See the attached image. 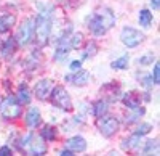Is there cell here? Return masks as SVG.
Segmentation results:
<instances>
[{
  "label": "cell",
  "instance_id": "cell-1",
  "mask_svg": "<svg viewBox=\"0 0 160 156\" xmlns=\"http://www.w3.org/2000/svg\"><path fill=\"white\" fill-rule=\"evenodd\" d=\"M115 23V16L109 8H101L95 13L91 23H90V29L93 31V34L96 35H102L104 32H108Z\"/></svg>",
  "mask_w": 160,
  "mask_h": 156
},
{
  "label": "cell",
  "instance_id": "cell-2",
  "mask_svg": "<svg viewBox=\"0 0 160 156\" xmlns=\"http://www.w3.org/2000/svg\"><path fill=\"white\" fill-rule=\"evenodd\" d=\"M50 98H51V101H53V105H56V106H59V108H62V110H66V111H71V110H72L71 97H69V94L66 92L62 87H56V89L53 87V92H51Z\"/></svg>",
  "mask_w": 160,
  "mask_h": 156
},
{
  "label": "cell",
  "instance_id": "cell-3",
  "mask_svg": "<svg viewBox=\"0 0 160 156\" xmlns=\"http://www.w3.org/2000/svg\"><path fill=\"white\" fill-rule=\"evenodd\" d=\"M120 39H122V42L127 47H136L144 40V34L135 28H123L122 34H120Z\"/></svg>",
  "mask_w": 160,
  "mask_h": 156
},
{
  "label": "cell",
  "instance_id": "cell-4",
  "mask_svg": "<svg viewBox=\"0 0 160 156\" xmlns=\"http://www.w3.org/2000/svg\"><path fill=\"white\" fill-rule=\"evenodd\" d=\"M0 113L3 114V118L13 119V118H18V116H19L21 106H19V103H16V98L10 95V97L5 100L3 105L0 106Z\"/></svg>",
  "mask_w": 160,
  "mask_h": 156
},
{
  "label": "cell",
  "instance_id": "cell-5",
  "mask_svg": "<svg viewBox=\"0 0 160 156\" xmlns=\"http://www.w3.org/2000/svg\"><path fill=\"white\" fill-rule=\"evenodd\" d=\"M98 127H99V132L106 137H112L117 131H118V121L112 116H106V118L98 121Z\"/></svg>",
  "mask_w": 160,
  "mask_h": 156
},
{
  "label": "cell",
  "instance_id": "cell-6",
  "mask_svg": "<svg viewBox=\"0 0 160 156\" xmlns=\"http://www.w3.org/2000/svg\"><path fill=\"white\" fill-rule=\"evenodd\" d=\"M50 18L45 15V13H42V15L38 16L37 19V37L40 44H45L47 39H48V34H50Z\"/></svg>",
  "mask_w": 160,
  "mask_h": 156
},
{
  "label": "cell",
  "instance_id": "cell-7",
  "mask_svg": "<svg viewBox=\"0 0 160 156\" xmlns=\"http://www.w3.org/2000/svg\"><path fill=\"white\" fill-rule=\"evenodd\" d=\"M53 87H55V84H53V81H50V79H43V81L37 82V85H35L37 98L38 100H48L51 92H53Z\"/></svg>",
  "mask_w": 160,
  "mask_h": 156
},
{
  "label": "cell",
  "instance_id": "cell-8",
  "mask_svg": "<svg viewBox=\"0 0 160 156\" xmlns=\"http://www.w3.org/2000/svg\"><path fill=\"white\" fill-rule=\"evenodd\" d=\"M32 32H34V21L32 19H26L18 31V40L19 44H28L32 39Z\"/></svg>",
  "mask_w": 160,
  "mask_h": 156
},
{
  "label": "cell",
  "instance_id": "cell-9",
  "mask_svg": "<svg viewBox=\"0 0 160 156\" xmlns=\"http://www.w3.org/2000/svg\"><path fill=\"white\" fill-rule=\"evenodd\" d=\"M68 148H69L72 153L85 151V148H87V142H85L83 137H72V138L68 142Z\"/></svg>",
  "mask_w": 160,
  "mask_h": 156
},
{
  "label": "cell",
  "instance_id": "cell-10",
  "mask_svg": "<svg viewBox=\"0 0 160 156\" xmlns=\"http://www.w3.org/2000/svg\"><path fill=\"white\" fill-rule=\"evenodd\" d=\"M88 79H90V73L88 71H80V69L75 76H68V81L75 84V85H85L88 82Z\"/></svg>",
  "mask_w": 160,
  "mask_h": 156
},
{
  "label": "cell",
  "instance_id": "cell-11",
  "mask_svg": "<svg viewBox=\"0 0 160 156\" xmlns=\"http://www.w3.org/2000/svg\"><path fill=\"white\" fill-rule=\"evenodd\" d=\"M139 103H141V97H139L138 92H128V94H125V97H123V105H127V106H130V108L135 110L136 106H139Z\"/></svg>",
  "mask_w": 160,
  "mask_h": 156
},
{
  "label": "cell",
  "instance_id": "cell-12",
  "mask_svg": "<svg viewBox=\"0 0 160 156\" xmlns=\"http://www.w3.org/2000/svg\"><path fill=\"white\" fill-rule=\"evenodd\" d=\"M40 111L37 110V108H31L29 110V113L26 114V122H28V126L29 127H37L38 124H40Z\"/></svg>",
  "mask_w": 160,
  "mask_h": 156
},
{
  "label": "cell",
  "instance_id": "cell-13",
  "mask_svg": "<svg viewBox=\"0 0 160 156\" xmlns=\"http://www.w3.org/2000/svg\"><path fill=\"white\" fill-rule=\"evenodd\" d=\"M16 18L15 15H3L0 16V32H7L8 29L13 28V24H15Z\"/></svg>",
  "mask_w": 160,
  "mask_h": 156
},
{
  "label": "cell",
  "instance_id": "cell-14",
  "mask_svg": "<svg viewBox=\"0 0 160 156\" xmlns=\"http://www.w3.org/2000/svg\"><path fill=\"white\" fill-rule=\"evenodd\" d=\"M40 135H42V138L51 142V140L56 138V129L53 127V126H45V127L42 129V132H40Z\"/></svg>",
  "mask_w": 160,
  "mask_h": 156
},
{
  "label": "cell",
  "instance_id": "cell-15",
  "mask_svg": "<svg viewBox=\"0 0 160 156\" xmlns=\"http://www.w3.org/2000/svg\"><path fill=\"white\" fill-rule=\"evenodd\" d=\"M139 23L144 28H149L151 23H152V13L149 10H141L139 11Z\"/></svg>",
  "mask_w": 160,
  "mask_h": 156
},
{
  "label": "cell",
  "instance_id": "cell-16",
  "mask_svg": "<svg viewBox=\"0 0 160 156\" xmlns=\"http://www.w3.org/2000/svg\"><path fill=\"white\" fill-rule=\"evenodd\" d=\"M18 101H19V105H24V103L28 105V103H31V94H29L28 87H24V85H21V87H19Z\"/></svg>",
  "mask_w": 160,
  "mask_h": 156
},
{
  "label": "cell",
  "instance_id": "cell-17",
  "mask_svg": "<svg viewBox=\"0 0 160 156\" xmlns=\"http://www.w3.org/2000/svg\"><path fill=\"white\" fill-rule=\"evenodd\" d=\"M106 111H108V103H106V101H96V103H95V110H93L95 116L101 118V116L106 114Z\"/></svg>",
  "mask_w": 160,
  "mask_h": 156
},
{
  "label": "cell",
  "instance_id": "cell-18",
  "mask_svg": "<svg viewBox=\"0 0 160 156\" xmlns=\"http://www.w3.org/2000/svg\"><path fill=\"white\" fill-rule=\"evenodd\" d=\"M45 151H47V148L43 145V142H38V140L32 142V145H31V153L32 154H43Z\"/></svg>",
  "mask_w": 160,
  "mask_h": 156
},
{
  "label": "cell",
  "instance_id": "cell-19",
  "mask_svg": "<svg viewBox=\"0 0 160 156\" xmlns=\"http://www.w3.org/2000/svg\"><path fill=\"white\" fill-rule=\"evenodd\" d=\"M15 48H16V40L15 39H8V40L3 44V56H8L10 53H13L15 51Z\"/></svg>",
  "mask_w": 160,
  "mask_h": 156
},
{
  "label": "cell",
  "instance_id": "cell-20",
  "mask_svg": "<svg viewBox=\"0 0 160 156\" xmlns=\"http://www.w3.org/2000/svg\"><path fill=\"white\" fill-rule=\"evenodd\" d=\"M112 68L114 69H125L128 68V56H122V58H118L112 63Z\"/></svg>",
  "mask_w": 160,
  "mask_h": 156
},
{
  "label": "cell",
  "instance_id": "cell-21",
  "mask_svg": "<svg viewBox=\"0 0 160 156\" xmlns=\"http://www.w3.org/2000/svg\"><path fill=\"white\" fill-rule=\"evenodd\" d=\"M151 131H152V126L146 122V124H141V126L136 129V135H146V134H149Z\"/></svg>",
  "mask_w": 160,
  "mask_h": 156
},
{
  "label": "cell",
  "instance_id": "cell-22",
  "mask_svg": "<svg viewBox=\"0 0 160 156\" xmlns=\"http://www.w3.org/2000/svg\"><path fill=\"white\" fill-rule=\"evenodd\" d=\"M82 39H83V35L82 34H74V37L71 39V47L72 48H78L80 45H82Z\"/></svg>",
  "mask_w": 160,
  "mask_h": 156
},
{
  "label": "cell",
  "instance_id": "cell-23",
  "mask_svg": "<svg viewBox=\"0 0 160 156\" xmlns=\"http://www.w3.org/2000/svg\"><path fill=\"white\" fill-rule=\"evenodd\" d=\"M152 76H154V77H152V79H154V82H155V84H158V81H160V66H158V63H155Z\"/></svg>",
  "mask_w": 160,
  "mask_h": 156
},
{
  "label": "cell",
  "instance_id": "cell-24",
  "mask_svg": "<svg viewBox=\"0 0 160 156\" xmlns=\"http://www.w3.org/2000/svg\"><path fill=\"white\" fill-rule=\"evenodd\" d=\"M95 53H96V45H95V44H90V45L87 47V53H85V56L95 55Z\"/></svg>",
  "mask_w": 160,
  "mask_h": 156
},
{
  "label": "cell",
  "instance_id": "cell-25",
  "mask_svg": "<svg viewBox=\"0 0 160 156\" xmlns=\"http://www.w3.org/2000/svg\"><path fill=\"white\" fill-rule=\"evenodd\" d=\"M56 58L58 60H66V58H68V50H58Z\"/></svg>",
  "mask_w": 160,
  "mask_h": 156
},
{
  "label": "cell",
  "instance_id": "cell-26",
  "mask_svg": "<svg viewBox=\"0 0 160 156\" xmlns=\"http://www.w3.org/2000/svg\"><path fill=\"white\" fill-rule=\"evenodd\" d=\"M80 68H82V63H80V61H72V64H71L72 71H78Z\"/></svg>",
  "mask_w": 160,
  "mask_h": 156
},
{
  "label": "cell",
  "instance_id": "cell-27",
  "mask_svg": "<svg viewBox=\"0 0 160 156\" xmlns=\"http://www.w3.org/2000/svg\"><path fill=\"white\" fill-rule=\"evenodd\" d=\"M152 60H154L152 55H146V56H142V58L139 60V63H141V64H146V63H149V61H152Z\"/></svg>",
  "mask_w": 160,
  "mask_h": 156
},
{
  "label": "cell",
  "instance_id": "cell-28",
  "mask_svg": "<svg viewBox=\"0 0 160 156\" xmlns=\"http://www.w3.org/2000/svg\"><path fill=\"white\" fill-rule=\"evenodd\" d=\"M8 154H11V150L8 147H2V148H0V156H8Z\"/></svg>",
  "mask_w": 160,
  "mask_h": 156
},
{
  "label": "cell",
  "instance_id": "cell-29",
  "mask_svg": "<svg viewBox=\"0 0 160 156\" xmlns=\"http://www.w3.org/2000/svg\"><path fill=\"white\" fill-rule=\"evenodd\" d=\"M61 156H72V151L71 150H62L61 151Z\"/></svg>",
  "mask_w": 160,
  "mask_h": 156
},
{
  "label": "cell",
  "instance_id": "cell-30",
  "mask_svg": "<svg viewBox=\"0 0 160 156\" xmlns=\"http://www.w3.org/2000/svg\"><path fill=\"white\" fill-rule=\"evenodd\" d=\"M151 3H152V7H154L155 10H158V7H160V3H158V0H151Z\"/></svg>",
  "mask_w": 160,
  "mask_h": 156
}]
</instances>
